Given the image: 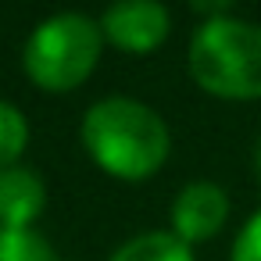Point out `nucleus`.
I'll list each match as a JSON object with an SVG mask.
<instances>
[{"instance_id": "obj_10", "label": "nucleus", "mask_w": 261, "mask_h": 261, "mask_svg": "<svg viewBox=\"0 0 261 261\" xmlns=\"http://www.w3.org/2000/svg\"><path fill=\"white\" fill-rule=\"evenodd\" d=\"M232 261H261V211H254V218H247V225L240 229L232 243Z\"/></svg>"}, {"instance_id": "obj_4", "label": "nucleus", "mask_w": 261, "mask_h": 261, "mask_svg": "<svg viewBox=\"0 0 261 261\" xmlns=\"http://www.w3.org/2000/svg\"><path fill=\"white\" fill-rule=\"evenodd\" d=\"M168 25H172L168 11L154 0H125V4L108 8L100 18V33L129 54H147L161 47V40L168 36Z\"/></svg>"}, {"instance_id": "obj_9", "label": "nucleus", "mask_w": 261, "mask_h": 261, "mask_svg": "<svg viewBox=\"0 0 261 261\" xmlns=\"http://www.w3.org/2000/svg\"><path fill=\"white\" fill-rule=\"evenodd\" d=\"M25 140H29V125H25L22 111L0 100V172L15 168L18 154L25 150Z\"/></svg>"}, {"instance_id": "obj_8", "label": "nucleus", "mask_w": 261, "mask_h": 261, "mask_svg": "<svg viewBox=\"0 0 261 261\" xmlns=\"http://www.w3.org/2000/svg\"><path fill=\"white\" fill-rule=\"evenodd\" d=\"M0 261H58L50 243L33 229L0 225Z\"/></svg>"}, {"instance_id": "obj_3", "label": "nucleus", "mask_w": 261, "mask_h": 261, "mask_svg": "<svg viewBox=\"0 0 261 261\" xmlns=\"http://www.w3.org/2000/svg\"><path fill=\"white\" fill-rule=\"evenodd\" d=\"M104 33L86 15H54L40 22L25 43V72L40 90L65 93L75 90L100 58Z\"/></svg>"}, {"instance_id": "obj_7", "label": "nucleus", "mask_w": 261, "mask_h": 261, "mask_svg": "<svg viewBox=\"0 0 261 261\" xmlns=\"http://www.w3.org/2000/svg\"><path fill=\"white\" fill-rule=\"evenodd\" d=\"M111 261H193V257L190 243H182L175 232H147L118 247Z\"/></svg>"}, {"instance_id": "obj_5", "label": "nucleus", "mask_w": 261, "mask_h": 261, "mask_svg": "<svg viewBox=\"0 0 261 261\" xmlns=\"http://www.w3.org/2000/svg\"><path fill=\"white\" fill-rule=\"evenodd\" d=\"M225 215H229L225 190H218L215 182H190L175 197L172 225H175V236L182 243H200V240H211L222 229Z\"/></svg>"}, {"instance_id": "obj_6", "label": "nucleus", "mask_w": 261, "mask_h": 261, "mask_svg": "<svg viewBox=\"0 0 261 261\" xmlns=\"http://www.w3.org/2000/svg\"><path fill=\"white\" fill-rule=\"evenodd\" d=\"M47 190L36 172L29 168H4L0 172V225L29 229V222L43 211Z\"/></svg>"}, {"instance_id": "obj_11", "label": "nucleus", "mask_w": 261, "mask_h": 261, "mask_svg": "<svg viewBox=\"0 0 261 261\" xmlns=\"http://www.w3.org/2000/svg\"><path fill=\"white\" fill-rule=\"evenodd\" d=\"M257 172H261V140H257Z\"/></svg>"}, {"instance_id": "obj_2", "label": "nucleus", "mask_w": 261, "mask_h": 261, "mask_svg": "<svg viewBox=\"0 0 261 261\" xmlns=\"http://www.w3.org/2000/svg\"><path fill=\"white\" fill-rule=\"evenodd\" d=\"M190 75L225 100L261 97V25L229 15L207 18L190 40Z\"/></svg>"}, {"instance_id": "obj_1", "label": "nucleus", "mask_w": 261, "mask_h": 261, "mask_svg": "<svg viewBox=\"0 0 261 261\" xmlns=\"http://www.w3.org/2000/svg\"><path fill=\"white\" fill-rule=\"evenodd\" d=\"M90 158L118 179H147L168 158V125L161 115L129 97H108L83 118Z\"/></svg>"}]
</instances>
